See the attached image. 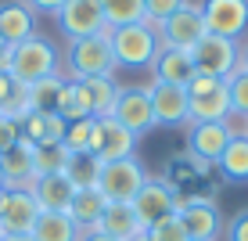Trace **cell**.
I'll return each mask as SVG.
<instances>
[{
	"label": "cell",
	"instance_id": "obj_41",
	"mask_svg": "<svg viewBox=\"0 0 248 241\" xmlns=\"http://www.w3.org/2000/svg\"><path fill=\"white\" fill-rule=\"evenodd\" d=\"M241 68H248V47H245V54H241Z\"/></svg>",
	"mask_w": 248,
	"mask_h": 241
},
{
	"label": "cell",
	"instance_id": "obj_4",
	"mask_svg": "<svg viewBox=\"0 0 248 241\" xmlns=\"http://www.w3.org/2000/svg\"><path fill=\"white\" fill-rule=\"evenodd\" d=\"M162 40L158 32L151 29L148 22H137V25H119L112 29V54L119 68H144L155 62Z\"/></svg>",
	"mask_w": 248,
	"mask_h": 241
},
{
	"label": "cell",
	"instance_id": "obj_29",
	"mask_svg": "<svg viewBox=\"0 0 248 241\" xmlns=\"http://www.w3.org/2000/svg\"><path fill=\"white\" fill-rule=\"evenodd\" d=\"M68 162H72V151H68L65 144H36V148H32V166H36V177L65 173Z\"/></svg>",
	"mask_w": 248,
	"mask_h": 241
},
{
	"label": "cell",
	"instance_id": "obj_28",
	"mask_svg": "<svg viewBox=\"0 0 248 241\" xmlns=\"http://www.w3.org/2000/svg\"><path fill=\"white\" fill-rule=\"evenodd\" d=\"M58 115H62L65 123H76V119H93V115H90V97H87V90H83V83L65 80L62 97H58Z\"/></svg>",
	"mask_w": 248,
	"mask_h": 241
},
{
	"label": "cell",
	"instance_id": "obj_35",
	"mask_svg": "<svg viewBox=\"0 0 248 241\" xmlns=\"http://www.w3.org/2000/svg\"><path fill=\"white\" fill-rule=\"evenodd\" d=\"M227 90H230V108H234V115H248V68H237V72L230 76Z\"/></svg>",
	"mask_w": 248,
	"mask_h": 241
},
{
	"label": "cell",
	"instance_id": "obj_31",
	"mask_svg": "<svg viewBox=\"0 0 248 241\" xmlns=\"http://www.w3.org/2000/svg\"><path fill=\"white\" fill-rule=\"evenodd\" d=\"M65 76H50L29 87V112H58V97H62Z\"/></svg>",
	"mask_w": 248,
	"mask_h": 241
},
{
	"label": "cell",
	"instance_id": "obj_13",
	"mask_svg": "<svg viewBox=\"0 0 248 241\" xmlns=\"http://www.w3.org/2000/svg\"><path fill=\"white\" fill-rule=\"evenodd\" d=\"M40 216L32 191H0V230L4 234H29Z\"/></svg>",
	"mask_w": 248,
	"mask_h": 241
},
{
	"label": "cell",
	"instance_id": "obj_17",
	"mask_svg": "<svg viewBox=\"0 0 248 241\" xmlns=\"http://www.w3.org/2000/svg\"><path fill=\"white\" fill-rule=\"evenodd\" d=\"M155 83H169V87H184L194 80V62H191V50H176V47H158L155 62Z\"/></svg>",
	"mask_w": 248,
	"mask_h": 241
},
{
	"label": "cell",
	"instance_id": "obj_7",
	"mask_svg": "<svg viewBox=\"0 0 248 241\" xmlns=\"http://www.w3.org/2000/svg\"><path fill=\"white\" fill-rule=\"evenodd\" d=\"M176 216L184 220V230L191 241H216L219 238V209L212 198H198V194H184L176 191Z\"/></svg>",
	"mask_w": 248,
	"mask_h": 241
},
{
	"label": "cell",
	"instance_id": "obj_12",
	"mask_svg": "<svg viewBox=\"0 0 248 241\" xmlns=\"http://www.w3.org/2000/svg\"><path fill=\"white\" fill-rule=\"evenodd\" d=\"M130 205L137 212V223L148 230L151 223H158V220H166V216L176 212V191H173V184H166V180H148Z\"/></svg>",
	"mask_w": 248,
	"mask_h": 241
},
{
	"label": "cell",
	"instance_id": "obj_21",
	"mask_svg": "<svg viewBox=\"0 0 248 241\" xmlns=\"http://www.w3.org/2000/svg\"><path fill=\"white\" fill-rule=\"evenodd\" d=\"M93 230H101L108 238H119V241H133L137 234H144V227L137 223V212H133L130 202H108Z\"/></svg>",
	"mask_w": 248,
	"mask_h": 241
},
{
	"label": "cell",
	"instance_id": "obj_3",
	"mask_svg": "<svg viewBox=\"0 0 248 241\" xmlns=\"http://www.w3.org/2000/svg\"><path fill=\"white\" fill-rule=\"evenodd\" d=\"M230 115L234 108H230L227 80L194 72V80L187 83V123H230Z\"/></svg>",
	"mask_w": 248,
	"mask_h": 241
},
{
	"label": "cell",
	"instance_id": "obj_22",
	"mask_svg": "<svg viewBox=\"0 0 248 241\" xmlns=\"http://www.w3.org/2000/svg\"><path fill=\"white\" fill-rule=\"evenodd\" d=\"M133 155H137V137L115 119H101V148H97L101 166L119 159H133Z\"/></svg>",
	"mask_w": 248,
	"mask_h": 241
},
{
	"label": "cell",
	"instance_id": "obj_14",
	"mask_svg": "<svg viewBox=\"0 0 248 241\" xmlns=\"http://www.w3.org/2000/svg\"><path fill=\"white\" fill-rule=\"evenodd\" d=\"M148 97H151V115H155V126H184V123H187V90H184V87L151 83V87H148Z\"/></svg>",
	"mask_w": 248,
	"mask_h": 241
},
{
	"label": "cell",
	"instance_id": "obj_6",
	"mask_svg": "<svg viewBox=\"0 0 248 241\" xmlns=\"http://www.w3.org/2000/svg\"><path fill=\"white\" fill-rule=\"evenodd\" d=\"M148 169L140 166V159H119V162H105L97 173V191L108 202H133L137 191L148 184Z\"/></svg>",
	"mask_w": 248,
	"mask_h": 241
},
{
	"label": "cell",
	"instance_id": "obj_24",
	"mask_svg": "<svg viewBox=\"0 0 248 241\" xmlns=\"http://www.w3.org/2000/svg\"><path fill=\"white\" fill-rule=\"evenodd\" d=\"M29 234L32 241H79L83 230L68 220V212H40Z\"/></svg>",
	"mask_w": 248,
	"mask_h": 241
},
{
	"label": "cell",
	"instance_id": "obj_11",
	"mask_svg": "<svg viewBox=\"0 0 248 241\" xmlns=\"http://www.w3.org/2000/svg\"><path fill=\"white\" fill-rule=\"evenodd\" d=\"M158 40L162 47H176V50H191L198 40L205 36V18H202V4H187L184 11H176L169 22L158 25Z\"/></svg>",
	"mask_w": 248,
	"mask_h": 241
},
{
	"label": "cell",
	"instance_id": "obj_15",
	"mask_svg": "<svg viewBox=\"0 0 248 241\" xmlns=\"http://www.w3.org/2000/svg\"><path fill=\"white\" fill-rule=\"evenodd\" d=\"M0 173H4L7 191H29L36 184V166H32V144L18 141L11 151L0 155Z\"/></svg>",
	"mask_w": 248,
	"mask_h": 241
},
{
	"label": "cell",
	"instance_id": "obj_16",
	"mask_svg": "<svg viewBox=\"0 0 248 241\" xmlns=\"http://www.w3.org/2000/svg\"><path fill=\"white\" fill-rule=\"evenodd\" d=\"M230 137H234L230 123H194L191 130H187V151L216 166V159L223 155Z\"/></svg>",
	"mask_w": 248,
	"mask_h": 241
},
{
	"label": "cell",
	"instance_id": "obj_39",
	"mask_svg": "<svg viewBox=\"0 0 248 241\" xmlns=\"http://www.w3.org/2000/svg\"><path fill=\"white\" fill-rule=\"evenodd\" d=\"M79 241H119V238H108V234H101V230H87Z\"/></svg>",
	"mask_w": 248,
	"mask_h": 241
},
{
	"label": "cell",
	"instance_id": "obj_38",
	"mask_svg": "<svg viewBox=\"0 0 248 241\" xmlns=\"http://www.w3.org/2000/svg\"><path fill=\"white\" fill-rule=\"evenodd\" d=\"M22 4L29 7L32 15H36V11H40V15H58V11L68 4V0H22Z\"/></svg>",
	"mask_w": 248,
	"mask_h": 241
},
{
	"label": "cell",
	"instance_id": "obj_44",
	"mask_svg": "<svg viewBox=\"0 0 248 241\" xmlns=\"http://www.w3.org/2000/svg\"><path fill=\"white\" fill-rule=\"evenodd\" d=\"M0 238H4V230H0Z\"/></svg>",
	"mask_w": 248,
	"mask_h": 241
},
{
	"label": "cell",
	"instance_id": "obj_8",
	"mask_svg": "<svg viewBox=\"0 0 248 241\" xmlns=\"http://www.w3.org/2000/svg\"><path fill=\"white\" fill-rule=\"evenodd\" d=\"M54 18H58V29H62V36L68 44H72V40H87L93 32L108 29L101 0H68Z\"/></svg>",
	"mask_w": 248,
	"mask_h": 241
},
{
	"label": "cell",
	"instance_id": "obj_9",
	"mask_svg": "<svg viewBox=\"0 0 248 241\" xmlns=\"http://www.w3.org/2000/svg\"><path fill=\"white\" fill-rule=\"evenodd\" d=\"M202 18L212 36L237 40L248 29V0H202Z\"/></svg>",
	"mask_w": 248,
	"mask_h": 241
},
{
	"label": "cell",
	"instance_id": "obj_20",
	"mask_svg": "<svg viewBox=\"0 0 248 241\" xmlns=\"http://www.w3.org/2000/svg\"><path fill=\"white\" fill-rule=\"evenodd\" d=\"M29 191L36 198L40 212H68V205H72V198H76V187H72V180L65 173L36 177V184H32Z\"/></svg>",
	"mask_w": 248,
	"mask_h": 241
},
{
	"label": "cell",
	"instance_id": "obj_32",
	"mask_svg": "<svg viewBox=\"0 0 248 241\" xmlns=\"http://www.w3.org/2000/svg\"><path fill=\"white\" fill-rule=\"evenodd\" d=\"M97 173H101V159L97 155H72V162H68V169H65V177L72 180L76 191L97 187Z\"/></svg>",
	"mask_w": 248,
	"mask_h": 241
},
{
	"label": "cell",
	"instance_id": "obj_18",
	"mask_svg": "<svg viewBox=\"0 0 248 241\" xmlns=\"http://www.w3.org/2000/svg\"><path fill=\"white\" fill-rule=\"evenodd\" d=\"M36 36V15L22 4V0H7L0 4V44L15 47L22 40Z\"/></svg>",
	"mask_w": 248,
	"mask_h": 241
},
{
	"label": "cell",
	"instance_id": "obj_19",
	"mask_svg": "<svg viewBox=\"0 0 248 241\" xmlns=\"http://www.w3.org/2000/svg\"><path fill=\"white\" fill-rule=\"evenodd\" d=\"M65 119L58 112H29V115L18 119V130H22V141H29L32 148L36 144H62L65 141Z\"/></svg>",
	"mask_w": 248,
	"mask_h": 241
},
{
	"label": "cell",
	"instance_id": "obj_42",
	"mask_svg": "<svg viewBox=\"0 0 248 241\" xmlns=\"http://www.w3.org/2000/svg\"><path fill=\"white\" fill-rule=\"evenodd\" d=\"M133 241H148V238H144V234H137V238H133Z\"/></svg>",
	"mask_w": 248,
	"mask_h": 241
},
{
	"label": "cell",
	"instance_id": "obj_26",
	"mask_svg": "<svg viewBox=\"0 0 248 241\" xmlns=\"http://www.w3.org/2000/svg\"><path fill=\"white\" fill-rule=\"evenodd\" d=\"M83 90H87V97H90V115H93V119H112L115 101H119V90H123L112 76L83 80Z\"/></svg>",
	"mask_w": 248,
	"mask_h": 241
},
{
	"label": "cell",
	"instance_id": "obj_36",
	"mask_svg": "<svg viewBox=\"0 0 248 241\" xmlns=\"http://www.w3.org/2000/svg\"><path fill=\"white\" fill-rule=\"evenodd\" d=\"M18 141H22L18 123H15V119H7V115H0V155H4V151H11Z\"/></svg>",
	"mask_w": 248,
	"mask_h": 241
},
{
	"label": "cell",
	"instance_id": "obj_27",
	"mask_svg": "<svg viewBox=\"0 0 248 241\" xmlns=\"http://www.w3.org/2000/svg\"><path fill=\"white\" fill-rule=\"evenodd\" d=\"M62 144L72 155H97V148H101V119H76V123H68Z\"/></svg>",
	"mask_w": 248,
	"mask_h": 241
},
{
	"label": "cell",
	"instance_id": "obj_43",
	"mask_svg": "<svg viewBox=\"0 0 248 241\" xmlns=\"http://www.w3.org/2000/svg\"><path fill=\"white\" fill-rule=\"evenodd\" d=\"M0 191H4V173H0Z\"/></svg>",
	"mask_w": 248,
	"mask_h": 241
},
{
	"label": "cell",
	"instance_id": "obj_10",
	"mask_svg": "<svg viewBox=\"0 0 248 241\" xmlns=\"http://www.w3.org/2000/svg\"><path fill=\"white\" fill-rule=\"evenodd\" d=\"M115 123H123L137 141H140L148 130H155V115H151V97H148V87H123L119 90V101H115V112H112Z\"/></svg>",
	"mask_w": 248,
	"mask_h": 241
},
{
	"label": "cell",
	"instance_id": "obj_30",
	"mask_svg": "<svg viewBox=\"0 0 248 241\" xmlns=\"http://www.w3.org/2000/svg\"><path fill=\"white\" fill-rule=\"evenodd\" d=\"M101 7H105V22H108V29L148 22V15H144V0H101Z\"/></svg>",
	"mask_w": 248,
	"mask_h": 241
},
{
	"label": "cell",
	"instance_id": "obj_2",
	"mask_svg": "<svg viewBox=\"0 0 248 241\" xmlns=\"http://www.w3.org/2000/svg\"><path fill=\"white\" fill-rule=\"evenodd\" d=\"M65 68H68V80H76V83L112 76L119 68L115 54H112V29H101L87 40H72L65 50Z\"/></svg>",
	"mask_w": 248,
	"mask_h": 241
},
{
	"label": "cell",
	"instance_id": "obj_40",
	"mask_svg": "<svg viewBox=\"0 0 248 241\" xmlns=\"http://www.w3.org/2000/svg\"><path fill=\"white\" fill-rule=\"evenodd\" d=\"M0 241H32V234H4Z\"/></svg>",
	"mask_w": 248,
	"mask_h": 241
},
{
	"label": "cell",
	"instance_id": "obj_1",
	"mask_svg": "<svg viewBox=\"0 0 248 241\" xmlns=\"http://www.w3.org/2000/svg\"><path fill=\"white\" fill-rule=\"evenodd\" d=\"M7 76L22 87L58 76V47L44 36H29L22 44L7 47Z\"/></svg>",
	"mask_w": 248,
	"mask_h": 241
},
{
	"label": "cell",
	"instance_id": "obj_33",
	"mask_svg": "<svg viewBox=\"0 0 248 241\" xmlns=\"http://www.w3.org/2000/svg\"><path fill=\"white\" fill-rule=\"evenodd\" d=\"M144 238L148 241H191L187 238V230H184V220L176 216H166V220H158V223H151L148 230H144Z\"/></svg>",
	"mask_w": 248,
	"mask_h": 241
},
{
	"label": "cell",
	"instance_id": "obj_34",
	"mask_svg": "<svg viewBox=\"0 0 248 241\" xmlns=\"http://www.w3.org/2000/svg\"><path fill=\"white\" fill-rule=\"evenodd\" d=\"M187 0H144V15H148V25L158 29L162 22H169L176 11H184Z\"/></svg>",
	"mask_w": 248,
	"mask_h": 241
},
{
	"label": "cell",
	"instance_id": "obj_25",
	"mask_svg": "<svg viewBox=\"0 0 248 241\" xmlns=\"http://www.w3.org/2000/svg\"><path fill=\"white\" fill-rule=\"evenodd\" d=\"M216 169L223 173V180H234V184L248 180V133H234L230 137L223 155L216 159Z\"/></svg>",
	"mask_w": 248,
	"mask_h": 241
},
{
	"label": "cell",
	"instance_id": "obj_5",
	"mask_svg": "<svg viewBox=\"0 0 248 241\" xmlns=\"http://www.w3.org/2000/svg\"><path fill=\"white\" fill-rule=\"evenodd\" d=\"M191 62H194V72H202V76L230 80V76L241 68V50H237V40L205 32L198 44L191 47Z\"/></svg>",
	"mask_w": 248,
	"mask_h": 241
},
{
	"label": "cell",
	"instance_id": "obj_37",
	"mask_svg": "<svg viewBox=\"0 0 248 241\" xmlns=\"http://www.w3.org/2000/svg\"><path fill=\"white\" fill-rule=\"evenodd\" d=\"M227 241H248V209L234 212V220L227 223Z\"/></svg>",
	"mask_w": 248,
	"mask_h": 241
},
{
	"label": "cell",
	"instance_id": "obj_23",
	"mask_svg": "<svg viewBox=\"0 0 248 241\" xmlns=\"http://www.w3.org/2000/svg\"><path fill=\"white\" fill-rule=\"evenodd\" d=\"M105 205H108V198L101 194L97 187H83V191H76L72 205H68V220H72L76 227L87 234V230L97 227V220H101V212H105Z\"/></svg>",
	"mask_w": 248,
	"mask_h": 241
}]
</instances>
